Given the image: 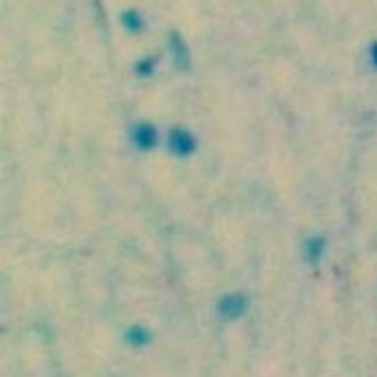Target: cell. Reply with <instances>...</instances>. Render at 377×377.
Listing matches in <instances>:
<instances>
[{
    "label": "cell",
    "mask_w": 377,
    "mask_h": 377,
    "mask_svg": "<svg viewBox=\"0 0 377 377\" xmlns=\"http://www.w3.org/2000/svg\"><path fill=\"white\" fill-rule=\"evenodd\" d=\"M168 148L176 153V155H191L194 153V148H197V142H194V137L188 135V132H184V129H176L173 135H171V139H168Z\"/></svg>",
    "instance_id": "7a4b0ae2"
},
{
    "label": "cell",
    "mask_w": 377,
    "mask_h": 377,
    "mask_svg": "<svg viewBox=\"0 0 377 377\" xmlns=\"http://www.w3.org/2000/svg\"><path fill=\"white\" fill-rule=\"evenodd\" d=\"M246 308H249V300L243 295H225L220 300V316L225 320H238L246 313Z\"/></svg>",
    "instance_id": "6da1fadb"
},
{
    "label": "cell",
    "mask_w": 377,
    "mask_h": 377,
    "mask_svg": "<svg viewBox=\"0 0 377 377\" xmlns=\"http://www.w3.org/2000/svg\"><path fill=\"white\" fill-rule=\"evenodd\" d=\"M135 139H137L139 150H153L158 145V135H155V129L150 124H139L137 132H135Z\"/></svg>",
    "instance_id": "3957f363"
}]
</instances>
